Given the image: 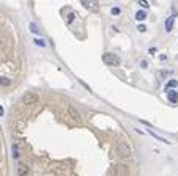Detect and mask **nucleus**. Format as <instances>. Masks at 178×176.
<instances>
[{"label": "nucleus", "mask_w": 178, "mask_h": 176, "mask_svg": "<svg viewBox=\"0 0 178 176\" xmlns=\"http://www.w3.org/2000/svg\"><path fill=\"white\" fill-rule=\"evenodd\" d=\"M115 153H117V156L118 157H129L131 156V148H129V145L128 143H125V142H118L115 145Z\"/></svg>", "instance_id": "obj_1"}, {"label": "nucleus", "mask_w": 178, "mask_h": 176, "mask_svg": "<svg viewBox=\"0 0 178 176\" xmlns=\"http://www.w3.org/2000/svg\"><path fill=\"white\" fill-rule=\"evenodd\" d=\"M103 62L106 65H109V66H118L120 65V58H118V55L107 52V54L103 55Z\"/></svg>", "instance_id": "obj_2"}, {"label": "nucleus", "mask_w": 178, "mask_h": 176, "mask_svg": "<svg viewBox=\"0 0 178 176\" xmlns=\"http://www.w3.org/2000/svg\"><path fill=\"white\" fill-rule=\"evenodd\" d=\"M38 99H40V96H38L35 91H27L25 95L22 96V102L24 104H35Z\"/></svg>", "instance_id": "obj_3"}, {"label": "nucleus", "mask_w": 178, "mask_h": 176, "mask_svg": "<svg viewBox=\"0 0 178 176\" xmlns=\"http://www.w3.org/2000/svg\"><path fill=\"white\" fill-rule=\"evenodd\" d=\"M81 3L85 10H90V11L98 10V0H81Z\"/></svg>", "instance_id": "obj_4"}, {"label": "nucleus", "mask_w": 178, "mask_h": 176, "mask_svg": "<svg viewBox=\"0 0 178 176\" xmlns=\"http://www.w3.org/2000/svg\"><path fill=\"white\" fill-rule=\"evenodd\" d=\"M65 14H68V16H66V22H68V24H73V21H74V18H76L74 11H71L69 7H66V8L62 10V16H65Z\"/></svg>", "instance_id": "obj_5"}, {"label": "nucleus", "mask_w": 178, "mask_h": 176, "mask_svg": "<svg viewBox=\"0 0 178 176\" xmlns=\"http://www.w3.org/2000/svg\"><path fill=\"white\" fill-rule=\"evenodd\" d=\"M174 22H175V16H172V18H167L164 22V30L165 32H172L174 30Z\"/></svg>", "instance_id": "obj_6"}, {"label": "nucleus", "mask_w": 178, "mask_h": 176, "mask_svg": "<svg viewBox=\"0 0 178 176\" xmlns=\"http://www.w3.org/2000/svg\"><path fill=\"white\" fill-rule=\"evenodd\" d=\"M167 99H169L170 102L177 104L178 102V93L175 90H167Z\"/></svg>", "instance_id": "obj_7"}, {"label": "nucleus", "mask_w": 178, "mask_h": 176, "mask_svg": "<svg viewBox=\"0 0 178 176\" xmlns=\"http://www.w3.org/2000/svg\"><path fill=\"white\" fill-rule=\"evenodd\" d=\"M30 172V168L27 167L25 164H19V167H18V175H27Z\"/></svg>", "instance_id": "obj_8"}, {"label": "nucleus", "mask_w": 178, "mask_h": 176, "mask_svg": "<svg viewBox=\"0 0 178 176\" xmlns=\"http://www.w3.org/2000/svg\"><path fill=\"white\" fill-rule=\"evenodd\" d=\"M175 87H178V80L172 79V80H169L167 84H165V91H167V90H174Z\"/></svg>", "instance_id": "obj_9"}, {"label": "nucleus", "mask_w": 178, "mask_h": 176, "mask_svg": "<svg viewBox=\"0 0 178 176\" xmlns=\"http://www.w3.org/2000/svg\"><path fill=\"white\" fill-rule=\"evenodd\" d=\"M136 19H137L139 22L143 21V19H147V11H143V10L137 11V13H136Z\"/></svg>", "instance_id": "obj_10"}, {"label": "nucleus", "mask_w": 178, "mask_h": 176, "mask_svg": "<svg viewBox=\"0 0 178 176\" xmlns=\"http://www.w3.org/2000/svg\"><path fill=\"white\" fill-rule=\"evenodd\" d=\"M148 134L150 135H151V137H154V139H156V140H159V142H162V143H167V145H169V140H165V139H162V137H159V135H156V134H154V132L153 131H148Z\"/></svg>", "instance_id": "obj_11"}, {"label": "nucleus", "mask_w": 178, "mask_h": 176, "mask_svg": "<svg viewBox=\"0 0 178 176\" xmlns=\"http://www.w3.org/2000/svg\"><path fill=\"white\" fill-rule=\"evenodd\" d=\"M0 85H2V87H10L11 85V80L7 79V77H0Z\"/></svg>", "instance_id": "obj_12"}, {"label": "nucleus", "mask_w": 178, "mask_h": 176, "mask_svg": "<svg viewBox=\"0 0 178 176\" xmlns=\"http://www.w3.org/2000/svg\"><path fill=\"white\" fill-rule=\"evenodd\" d=\"M121 13V8H118V7H114L112 10H110V14L112 16H118Z\"/></svg>", "instance_id": "obj_13"}, {"label": "nucleus", "mask_w": 178, "mask_h": 176, "mask_svg": "<svg viewBox=\"0 0 178 176\" xmlns=\"http://www.w3.org/2000/svg\"><path fill=\"white\" fill-rule=\"evenodd\" d=\"M30 30H32L33 33H36V35H40V30L36 29V25H35V24H30Z\"/></svg>", "instance_id": "obj_14"}, {"label": "nucleus", "mask_w": 178, "mask_h": 176, "mask_svg": "<svg viewBox=\"0 0 178 176\" xmlns=\"http://www.w3.org/2000/svg\"><path fill=\"white\" fill-rule=\"evenodd\" d=\"M139 5L143 7V8H148V2H147V0H139Z\"/></svg>", "instance_id": "obj_15"}, {"label": "nucleus", "mask_w": 178, "mask_h": 176, "mask_svg": "<svg viewBox=\"0 0 178 176\" xmlns=\"http://www.w3.org/2000/svg\"><path fill=\"white\" fill-rule=\"evenodd\" d=\"M145 30H147V27L143 25V24H139L137 25V32H145Z\"/></svg>", "instance_id": "obj_16"}, {"label": "nucleus", "mask_w": 178, "mask_h": 176, "mask_svg": "<svg viewBox=\"0 0 178 176\" xmlns=\"http://www.w3.org/2000/svg\"><path fill=\"white\" fill-rule=\"evenodd\" d=\"M35 43L38 44V46H41V47H44V46H46V44H44V41H41V40H38V38H36V40H35Z\"/></svg>", "instance_id": "obj_17"}, {"label": "nucleus", "mask_w": 178, "mask_h": 176, "mask_svg": "<svg viewBox=\"0 0 178 176\" xmlns=\"http://www.w3.org/2000/svg\"><path fill=\"white\" fill-rule=\"evenodd\" d=\"M150 54H151V55H154V54H156L158 51H156V47H150V51H148Z\"/></svg>", "instance_id": "obj_18"}, {"label": "nucleus", "mask_w": 178, "mask_h": 176, "mask_svg": "<svg viewBox=\"0 0 178 176\" xmlns=\"http://www.w3.org/2000/svg\"><path fill=\"white\" fill-rule=\"evenodd\" d=\"M13 156L18 157V148H16V146H13Z\"/></svg>", "instance_id": "obj_19"}, {"label": "nucleus", "mask_w": 178, "mask_h": 176, "mask_svg": "<svg viewBox=\"0 0 178 176\" xmlns=\"http://www.w3.org/2000/svg\"><path fill=\"white\" fill-rule=\"evenodd\" d=\"M3 115H5V110H3L2 106H0V117H3Z\"/></svg>", "instance_id": "obj_20"}]
</instances>
